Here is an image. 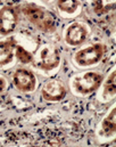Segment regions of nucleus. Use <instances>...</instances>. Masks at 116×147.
<instances>
[{
    "instance_id": "obj_1",
    "label": "nucleus",
    "mask_w": 116,
    "mask_h": 147,
    "mask_svg": "<svg viewBox=\"0 0 116 147\" xmlns=\"http://www.w3.org/2000/svg\"><path fill=\"white\" fill-rule=\"evenodd\" d=\"M22 11L27 20L34 24L39 30L43 32H54L56 29V20L54 15L37 5H25L22 7Z\"/></svg>"
},
{
    "instance_id": "obj_2",
    "label": "nucleus",
    "mask_w": 116,
    "mask_h": 147,
    "mask_svg": "<svg viewBox=\"0 0 116 147\" xmlns=\"http://www.w3.org/2000/svg\"><path fill=\"white\" fill-rule=\"evenodd\" d=\"M101 81H103L101 74L90 71L74 76L72 80V86L76 92L81 95H88L97 90L98 87L101 84Z\"/></svg>"
},
{
    "instance_id": "obj_3",
    "label": "nucleus",
    "mask_w": 116,
    "mask_h": 147,
    "mask_svg": "<svg viewBox=\"0 0 116 147\" xmlns=\"http://www.w3.org/2000/svg\"><path fill=\"white\" fill-rule=\"evenodd\" d=\"M106 53V47L103 43H96L78 50L74 55V61L80 66H91L101 61Z\"/></svg>"
},
{
    "instance_id": "obj_4",
    "label": "nucleus",
    "mask_w": 116,
    "mask_h": 147,
    "mask_svg": "<svg viewBox=\"0 0 116 147\" xmlns=\"http://www.w3.org/2000/svg\"><path fill=\"white\" fill-rule=\"evenodd\" d=\"M59 62H60L59 51L55 47L46 46L39 51L36 65L42 70L50 71V70L56 69L59 65Z\"/></svg>"
},
{
    "instance_id": "obj_5",
    "label": "nucleus",
    "mask_w": 116,
    "mask_h": 147,
    "mask_svg": "<svg viewBox=\"0 0 116 147\" xmlns=\"http://www.w3.org/2000/svg\"><path fill=\"white\" fill-rule=\"evenodd\" d=\"M18 22V14L14 7L5 6L0 9V34L8 36L16 29Z\"/></svg>"
},
{
    "instance_id": "obj_6",
    "label": "nucleus",
    "mask_w": 116,
    "mask_h": 147,
    "mask_svg": "<svg viewBox=\"0 0 116 147\" xmlns=\"http://www.w3.org/2000/svg\"><path fill=\"white\" fill-rule=\"evenodd\" d=\"M66 92L65 86L58 80L47 81L41 89L42 97L48 102H59L66 96Z\"/></svg>"
},
{
    "instance_id": "obj_7",
    "label": "nucleus",
    "mask_w": 116,
    "mask_h": 147,
    "mask_svg": "<svg viewBox=\"0 0 116 147\" xmlns=\"http://www.w3.org/2000/svg\"><path fill=\"white\" fill-rule=\"evenodd\" d=\"M13 81L15 87L23 92H30L33 91L36 89V84H37V80L34 74L25 69H19L17 70L14 76H13Z\"/></svg>"
},
{
    "instance_id": "obj_8",
    "label": "nucleus",
    "mask_w": 116,
    "mask_h": 147,
    "mask_svg": "<svg viewBox=\"0 0 116 147\" xmlns=\"http://www.w3.org/2000/svg\"><path fill=\"white\" fill-rule=\"evenodd\" d=\"M86 36H88V31L83 24L72 23L66 29L65 41L71 46H78L85 41Z\"/></svg>"
},
{
    "instance_id": "obj_9",
    "label": "nucleus",
    "mask_w": 116,
    "mask_h": 147,
    "mask_svg": "<svg viewBox=\"0 0 116 147\" xmlns=\"http://www.w3.org/2000/svg\"><path fill=\"white\" fill-rule=\"evenodd\" d=\"M15 47L16 41L14 39L0 41V66L7 65L13 61Z\"/></svg>"
},
{
    "instance_id": "obj_10",
    "label": "nucleus",
    "mask_w": 116,
    "mask_h": 147,
    "mask_svg": "<svg viewBox=\"0 0 116 147\" xmlns=\"http://www.w3.org/2000/svg\"><path fill=\"white\" fill-rule=\"evenodd\" d=\"M103 132L106 136H112L115 134V107L109 112V114L103 121Z\"/></svg>"
},
{
    "instance_id": "obj_11",
    "label": "nucleus",
    "mask_w": 116,
    "mask_h": 147,
    "mask_svg": "<svg viewBox=\"0 0 116 147\" xmlns=\"http://www.w3.org/2000/svg\"><path fill=\"white\" fill-rule=\"evenodd\" d=\"M57 7L64 13H74L78 7V0H58Z\"/></svg>"
},
{
    "instance_id": "obj_12",
    "label": "nucleus",
    "mask_w": 116,
    "mask_h": 147,
    "mask_svg": "<svg viewBox=\"0 0 116 147\" xmlns=\"http://www.w3.org/2000/svg\"><path fill=\"white\" fill-rule=\"evenodd\" d=\"M15 56L19 59V62H22L24 64H29V63L33 62V55L31 53H29L22 46H16L15 47Z\"/></svg>"
},
{
    "instance_id": "obj_13",
    "label": "nucleus",
    "mask_w": 116,
    "mask_h": 147,
    "mask_svg": "<svg viewBox=\"0 0 116 147\" xmlns=\"http://www.w3.org/2000/svg\"><path fill=\"white\" fill-rule=\"evenodd\" d=\"M104 91L108 96L115 95V71H113L104 83Z\"/></svg>"
},
{
    "instance_id": "obj_14",
    "label": "nucleus",
    "mask_w": 116,
    "mask_h": 147,
    "mask_svg": "<svg viewBox=\"0 0 116 147\" xmlns=\"http://www.w3.org/2000/svg\"><path fill=\"white\" fill-rule=\"evenodd\" d=\"M6 88V80L3 78H0V92Z\"/></svg>"
}]
</instances>
